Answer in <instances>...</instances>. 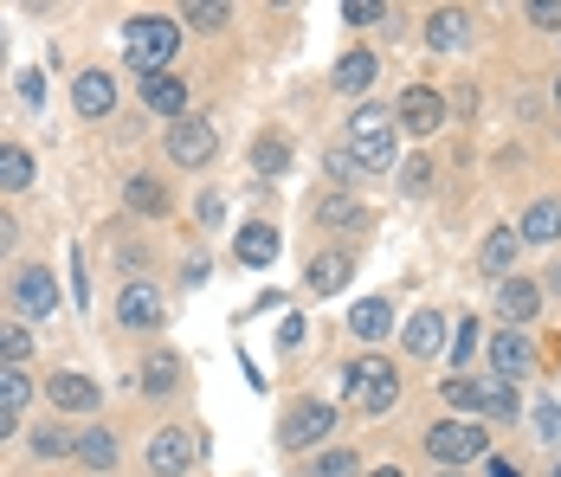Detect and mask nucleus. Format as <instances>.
I'll list each match as a JSON object with an SVG mask.
<instances>
[{"instance_id":"obj_1","label":"nucleus","mask_w":561,"mask_h":477,"mask_svg":"<svg viewBox=\"0 0 561 477\" xmlns=\"http://www.w3.org/2000/svg\"><path fill=\"white\" fill-rule=\"evenodd\" d=\"M174 46H181V33H174V20H162V13H142V20L123 26V53H129L136 71H162L174 58Z\"/></svg>"},{"instance_id":"obj_2","label":"nucleus","mask_w":561,"mask_h":477,"mask_svg":"<svg viewBox=\"0 0 561 477\" xmlns=\"http://www.w3.org/2000/svg\"><path fill=\"white\" fill-rule=\"evenodd\" d=\"M348 161H355L362 174H381V168H393V129H388V116L362 110V116L348 123Z\"/></svg>"},{"instance_id":"obj_3","label":"nucleus","mask_w":561,"mask_h":477,"mask_svg":"<svg viewBox=\"0 0 561 477\" xmlns=\"http://www.w3.org/2000/svg\"><path fill=\"white\" fill-rule=\"evenodd\" d=\"M348 394H355V407L388 413L393 394H400V374H393V362H381V355H362V362L348 368Z\"/></svg>"},{"instance_id":"obj_4","label":"nucleus","mask_w":561,"mask_h":477,"mask_svg":"<svg viewBox=\"0 0 561 477\" xmlns=\"http://www.w3.org/2000/svg\"><path fill=\"white\" fill-rule=\"evenodd\" d=\"M426 452H433L439 465H471V458L491 452V439H484V425H471V420H446V425L426 432Z\"/></svg>"},{"instance_id":"obj_5","label":"nucleus","mask_w":561,"mask_h":477,"mask_svg":"<svg viewBox=\"0 0 561 477\" xmlns=\"http://www.w3.org/2000/svg\"><path fill=\"white\" fill-rule=\"evenodd\" d=\"M194 458H201V439H194L187 425H169V432L149 439V472L156 477H181Z\"/></svg>"},{"instance_id":"obj_6","label":"nucleus","mask_w":561,"mask_h":477,"mask_svg":"<svg viewBox=\"0 0 561 477\" xmlns=\"http://www.w3.org/2000/svg\"><path fill=\"white\" fill-rule=\"evenodd\" d=\"M214 149H220V136H214L201 116H181V123L169 129V156L181 161V168H207V161H214Z\"/></svg>"},{"instance_id":"obj_7","label":"nucleus","mask_w":561,"mask_h":477,"mask_svg":"<svg viewBox=\"0 0 561 477\" xmlns=\"http://www.w3.org/2000/svg\"><path fill=\"white\" fill-rule=\"evenodd\" d=\"M330 425H336V413H330L323 400H297V407L284 413L278 439L284 445H317V439H330Z\"/></svg>"},{"instance_id":"obj_8","label":"nucleus","mask_w":561,"mask_h":477,"mask_svg":"<svg viewBox=\"0 0 561 477\" xmlns=\"http://www.w3.org/2000/svg\"><path fill=\"white\" fill-rule=\"evenodd\" d=\"M413 136H433L439 123H446V104H439V91H426V84H407L400 91V110H393Z\"/></svg>"},{"instance_id":"obj_9","label":"nucleus","mask_w":561,"mask_h":477,"mask_svg":"<svg viewBox=\"0 0 561 477\" xmlns=\"http://www.w3.org/2000/svg\"><path fill=\"white\" fill-rule=\"evenodd\" d=\"M13 304L26 310V317H53L58 310V284H53V271H20V284H13Z\"/></svg>"},{"instance_id":"obj_10","label":"nucleus","mask_w":561,"mask_h":477,"mask_svg":"<svg viewBox=\"0 0 561 477\" xmlns=\"http://www.w3.org/2000/svg\"><path fill=\"white\" fill-rule=\"evenodd\" d=\"M116 317L129 322V329H156V322H162V297H156V284H123Z\"/></svg>"},{"instance_id":"obj_11","label":"nucleus","mask_w":561,"mask_h":477,"mask_svg":"<svg viewBox=\"0 0 561 477\" xmlns=\"http://www.w3.org/2000/svg\"><path fill=\"white\" fill-rule=\"evenodd\" d=\"M142 104L156 110V116H174V123H181V110H187V84L169 78V71H149V78H142Z\"/></svg>"},{"instance_id":"obj_12","label":"nucleus","mask_w":561,"mask_h":477,"mask_svg":"<svg viewBox=\"0 0 561 477\" xmlns=\"http://www.w3.org/2000/svg\"><path fill=\"white\" fill-rule=\"evenodd\" d=\"M71 104H78V116H111V104H116L111 71H84V78L71 84Z\"/></svg>"},{"instance_id":"obj_13","label":"nucleus","mask_w":561,"mask_h":477,"mask_svg":"<svg viewBox=\"0 0 561 477\" xmlns=\"http://www.w3.org/2000/svg\"><path fill=\"white\" fill-rule=\"evenodd\" d=\"M46 394H53V407H65V413H91L98 407V381H84V374H53Z\"/></svg>"},{"instance_id":"obj_14","label":"nucleus","mask_w":561,"mask_h":477,"mask_svg":"<svg viewBox=\"0 0 561 477\" xmlns=\"http://www.w3.org/2000/svg\"><path fill=\"white\" fill-rule=\"evenodd\" d=\"M516 239H529V246H556L561 239V201H536V207L523 213Z\"/></svg>"},{"instance_id":"obj_15","label":"nucleus","mask_w":561,"mask_h":477,"mask_svg":"<svg viewBox=\"0 0 561 477\" xmlns=\"http://www.w3.org/2000/svg\"><path fill=\"white\" fill-rule=\"evenodd\" d=\"M491 362H497V381H523V374L536 368V349L523 336H497L491 342Z\"/></svg>"},{"instance_id":"obj_16","label":"nucleus","mask_w":561,"mask_h":477,"mask_svg":"<svg viewBox=\"0 0 561 477\" xmlns=\"http://www.w3.org/2000/svg\"><path fill=\"white\" fill-rule=\"evenodd\" d=\"M497 304H504L510 322H529L536 310H542V291H536L529 277H510V284H497Z\"/></svg>"},{"instance_id":"obj_17","label":"nucleus","mask_w":561,"mask_h":477,"mask_svg":"<svg viewBox=\"0 0 561 477\" xmlns=\"http://www.w3.org/2000/svg\"><path fill=\"white\" fill-rule=\"evenodd\" d=\"M342 284H348V252H317L310 259V291L317 297H336Z\"/></svg>"},{"instance_id":"obj_18","label":"nucleus","mask_w":561,"mask_h":477,"mask_svg":"<svg viewBox=\"0 0 561 477\" xmlns=\"http://www.w3.org/2000/svg\"><path fill=\"white\" fill-rule=\"evenodd\" d=\"M272 259H278V232H272V226H245V232H239V265L265 271Z\"/></svg>"},{"instance_id":"obj_19","label":"nucleus","mask_w":561,"mask_h":477,"mask_svg":"<svg viewBox=\"0 0 561 477\" xmlns=\"http://www.w3.org/2000/svg\"><path fill=\"white\" fill-rule=\"evenodd\" d=\"M348 329H355L362 342H381V336L393 329V310L381 304V297H368V304H355V310H348Z\"/></svg>"},{"instance_id":"obj_20","label":"nucleus","mask_w":561,"mask_h":477,"mask_svg":"<svg viewBox=\"0 0 561 477\" xmlns=\"http://www.w3.org/2000/svg\"><path fill=\"white\" fill-rule=\"evenodd\" d=\"M71 458H84L91 472H111L116 465V439L104 425H91V432H78V445H71Z\"/></svg>"},{"instance_id":"obj_21","label":"nucleus","mask_w":561,"mask_h":477,"mask_svg":"<svg viewBox=\"0 0 561 477\" xmlns=\"http://www.w3.org/2000/svg\"><path fill=\"white\" fill-rule=\"evenodd\" d=\"M439 342H446V317L439 310H420V317L407 322V349L413 355H439Z\"/></svg>"},{"instance_id":"obj_22","label":"nucleus","mask_w":561,"mask_h":477,"mask_svg":"<svg viewBox=\"0 0 561 477\" xmlns=\"http://www.w3.org/2000/svg\"><path fill=\"white\" fill-rule=\"evenodd\" d=\"M0 188H7V194L33 188V156H26L20 143H0Z\"/></svg>"},{"instance_id":"obj_23","label":"nucleus","mask_w":561,"mask_h":477,"mask_svg":"<svg viewBox=\"0 0 561 477\" xmlns=\"http://www.w3.org/2000/svg\"><path fill=\"white\" fill-rule=\"evenodd\" d=\"M465 33H471V20H465L458 7H446V13H433V33H426V39H433L439 53H458V46H465Z\"/></svg>"},{"instance_id":"obj_24","label":"nucleus","mask_w":561,"mask_h":477,"mask_svg":"<svg viewBox=\"0 0 561 477\" xmlns=\"http://www.w3.org/2000/svg\"><path fill=\"white\" fill-rule=\"evenodd\" d=\"M336 84L348 91V98H355V91H368V84H375V53H348L336 65Z\"/></svg>"},{"instance_id":"obj_25","label":"nucleus","mask_w":561,"mask_h":477,"mask_svg":"<svg viewBox=\"0 0 561 477\" xmlns=\"http://www.w3.org/2000/svg\"><path fill=\"white\" fill-rule=\"evenodd\" d=\"M123 194H129V207H136V213H169V188H162V181H149V174H136Z\"/></svg>"},{"instance_id":"obj_26","label":"nucleus","mask_w":561,"mask_h":477,"mask_svg":"<svg viewBox=\"0 0 561 477\" xmlns=\"http://www.w3.org/2000/svg\"><path fill=\"white\" fill-rule=\"evenodd\" d=\"M252 168H259V174H284V168H290V143H284V136H259V143H252Z\"/></svg>"},{"instance_id":"obj_27","label":"nucleus","mask_w":561,"mask_h":477,"mask_svg":"<svg viewBox=\"0 0 561 477\" xmlns=\"http://www.w3.org/2000/svg\"><path fill=\"white\" fill-rule=\"evenodd\" d=\"M510 265H516V226H497L484 239V271H510Z\"/></svg>"},{"instance_id":"obj_28","label":"nucleus","mask_w":561,"mask_h":477,"mask_svg":"<svg viewBox=\"0 0 561 477\" xmlns=\"http://www.w3.org/2000/svg\"><path fill=\"white\" fill-rule=\"evenodd\" d=\"M26 349H33V336H26L20 322H0V368H20Z\"/></svg>"},{"instance_id":"obj_29","label":"nucleus","mask_w":561,"mask_h":477,"mask_svg":"<svg viewBox=\"0 0 561 477\" xmlns=\"http://www.w3.org/2000/svg\"><path fill=\"white\" fill-rule=\"evenodd\" d=\"M446 400L458 407V413H484V387H478V381H465V374H451V381H446Z\"/></svg>"},{"instance_id":"obj_30","label":"nucleus","mask_w":561,"mask_h":477,"mask_svg":"<svg viewBox=\"0 0 561 477\" xmlns=\"http://www.w3.org/2000/svg\"><path fill=\"white\" fill-rule=\"evenodd\" d=\"M26 400H33V381H26L20 368H0V407H7V413H20Z\"/></svg>"},{"instance_id":"obj_31","label":"nucleus","mask_w":561,"mask_h":477,"mask_svg":"<svg viewBox=\"0 0 561 477\" xmlns=\"http://www.w3.org/2000/svg\"><path fill=\"white\" fill-rule=\"evenodd\" d=\"M142 381H149V394H174V381H181V362H174V355H149Z\"/></svg>"},{"instance_id":"obj_32","label":"nucleus","mask_w":561,"mask_h":477,"mask_svg":"<svg viewBox=\"0 0 561 477\" xmlns=\"http://www.w3.org/2000/svg\"><path fill=\"white\" fill-rule=\"evenodd\" d=\"M71 445H78V439H65L58 425H46V432H33V452H39V458H71Z\"/></svg>"},{"instance_id":"obj_33","label":"nucleus","mask_w":561,"mask_h":477,"mask_svg":"<svg viewBox=\"0 0 561 477\" xmlns=\"http://www.w3.org/2000/svg\"><path fill=\"white\" fill-rule=\"evenodd\" d=\"M484 413H497V420L516 413V387H510V381H491V387H484Z\"/></svg>"},{"instance_id":"obj_34","label":"nucleus","mask_w":561,"mask_h":477,"mask_svg":"<svg viewBox=\"0 0 561 477\" xmlns=\"http://www.w3.org/2000/svg\"><path fill=\"white\" fill-rule=\"evenodd\" d=\"M317 219H323V226H348V219H362V207H355V201H317Z\"/></svg>"},{"instance_id":"obj_35","label":"nucleus","mask_w":561,"mask_h":477,"mask_svg":"<svg viewBox=\"0 0 561 477\" xmlns=\"http://www.w3.org/2000/svg\"><path fill=\"white\" fill-rule=\"evenodd\" d=\"M471 349H478V322L465 317V322H458V342H451V362H458V374H465V362H471Z\"/></svg>"},{"instance_id":"obj_36","label":"nucleus","mask_w":561,"mask_h":477,"mask_svg":"<svg viewBox=\"0 0 561 477\" xmlns=\"http://www.w3.org/2000/svg\"><path fill=\"white\" fill-rule=\"evenodd\" d=\"M187 26L214 33V26H226V7H220V0H214V7H207V0H201V7H187Z\"/></svg>"},{"instance_id":"obj_37","label":"nucleus","mask_w":561,"mask_h":477,"mask_svg":"<svg viewBox=\"0 0 561 477\" xmlns=\"http://www.w3.org/2000/svg\"><path fill=\"white\" fill-rule=\"evenodd\" d=\"M426 181H433L426 161H407V168H400V188H407V194H426Z\"/></svg>"},{"instance_id":"obj_38","label":"nucleus","mask_w":561,"mask_h":477,"mask_svg":"<svg viewBox=\"0 0 561 477\" xmlns=\"http://www.w3.org/2000/svg\"><path fill=\"white\" fill-rule=\"evenodd\" d=\"M317 477H355V452H330V458L317 465Z\"/></svg>"},{"instance_id":"obj_39","label":"nucleus","mask_w":561,"mask_h":477,"mask_svg":"<svg viewBox=\"0 0 561 477\" xmlns=\"http://www.w3.org/2000/svg\"><path fill=\"white\" fill-rule=\"evenodd\" d=\"M342 20H348V26H368V20H381V7H375V0H348Z\"/></svg>"},{"instance_id":"obj_40","label":"nucleus","mask_w":561,"mask_h":477,"mask_svg":"<svg viewBox=\"0 0 561 477\" xmlns=\"http://www.w3.org/2000/svg\"><path fill=\"white\" fill-rule=\"evenodd\" d=\"M71 297H78V304H91V284H84V252H78V246H71Z\"/></svg>"},{"instance_id":"obj_41","label":"nucleus","mask_w":561,"mask_h":477,"mask_svg":"<svg viewBox=\"0 0 561 477\" xmlns=\"http://www.w3.org/2000/svg\"><path fill=\"white\" fill-rule=\"evenodd\" d=\"M529 20H536V26H561V0H536Z\"/></svg>"},{"instance_id":"obj_42","label":"nucleus","mask_w":561,"mask_h":477,"mask_svg":"<svg viewBox=\"0 0 561 477\" xmlns=\"http://www.w3.org/2000/svg\"><path fill=\"white\" fill-rule=\"evenodd\" d=\"M20 98H26V104H39V98H46V84H39V71H26V78H20Z\"/></svg>"},{"instance_id":"obj_43","label":"nucleus","mask_w":561,"mask_h":477,"mask_svg":"<svg viewBox=\"0 0 561 477\" xmlns=\"http://www.w3.org/2000/svg\"><path fill=\"white\" fill-rule=\"evenodd\" d=\"M330 174H336V181H355V161H348V149H336V156H330Z\"/></svg>"},{"instance_id":"obj_44","label":"nucleus","mask_w":561,"mask_h":477,"mask_svg":"<svg viewBox=\"0 0 561 477\" xmlns=\"http://www.w3.org/2000/svg\"><path fill=\"white\" fill-rule=\"evenodd\" d=\"M536 425H542V432L556 439V432H561V407H536Z\"/></svg>"},{"instance_id":"obj_45","label":"nucleus","mask_w":561,"mask_h":477,"mask_svg":"<svg viewBox=\"0 0 561 477\" xmlns=\"http://www.w3.org/2000/svg\"><path fill=\"white\" fill-rule=\"evenodd\" d=\"M13 232H20V226H13V219H7V213H0V252H7V246H13Z\"/></svg>"},{"instance_id":"obj_46","label":"nucleus","mask_w":561,"mask_h":477,"mask_svg":"<svg viewBox=\"0 0 561 477\" xmlns=\"http://www.w3.org/2000/svg\"><path fill=\"white\" fill-rule=\"evenodd\" d=\"M491 477H523V472H516L510 458H491Z\"/></svg>"},{"instance_id":"obj_47","label":"nucleus","mask_w":561,"mask_h":477,"mask_svg":"<svg viewBox=\"0 0 561 477\" xmlns=\"http://www.w3.org/2000/svg\"><path fill=\"white\" fill-rule=\"evenodd\" d=\"M7 432H13V413H7V407H0V439H7Z\"/></svg>"},{"instance_id":"obj_48","label":"nucleus","mask_w":561,"mask_h":477,"mask_svg":"<svg viewBox=\"0 0 561 477\" xmlns=\"http://www.w3.org/2000/svg\"><path fill=\"white\" fill-rule=\"evenodd\" d=\"M556 104H561V78H556Z\"/></svg>"},{"instance_id":"obj_49","label":"nucleus","mask_w":561,"mask_h":477,"mask_svg":"<svg viewBox=\"0 0 561 477\" xmlns=\"http://www.w3.org/2000/svg\"><path fill=\"white\" fill-rule=\"evenodd\" d=\"M375 477H400V472H375Z\"/></svg>"},{"instance_id":"obj_50","label":"nucleus","mask_w":561,"mask_h":477,"mask_svg":"<svg viewBox=\"0 0 561 477\" xmlns=\"http://www.w3.org/2000/svg\"><path fill=\"white\" fill-rule=\"evenodd\" d=\"M439 477H458V472H439Z\"/></svg>"},{"instance_id":"obj_51","label":"nucleus","mask_w":561,"mask_h":477,"mask_svg":"<svg viewBox=\"0 0 561 477\" xmlns=\"http://www.w3.org/2000/svg\"><path fill=\"white\" fill-rule=\"evenodd\" d=\"M556 477H561V465H556Z\"/></svg>"}]
</instances>
